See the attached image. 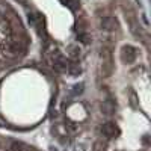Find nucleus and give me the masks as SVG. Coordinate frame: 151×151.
<instances>
[{"mask_svg":"<svg viewBox=\"0 0 151 151\" xmlns=\"http://www.w3.org/2000/svg\"><path fill=\"white\" fill-rule=\"evenodd\" d=\"M101 130H103V133L106 134V136H109V137H112V136H115V134H118V127L113 122H106L103 127H101Z\"/></svg>","mask_w":151,"mask_h":151,"instance_id":"obj_1","label":"nucleus"},{"mask_svg":"<svg viewBox=\"0 0 151 151\" xmlns=\"http://www.w3.org/2000/svg\"><path fill=\"white\" fill-rule=\"evenodd\" d=\"M100 23H101V27L106 29V30H113L116 27V20L112 18V17H103Z\"/></svg>","mask_w":151,"mask_h":151,"instance_id":"obj_2","label":"nucleus"},{"mask_svg":"<svg viewBox=\"0 0 151 151\" xmlns=\"http://www.w3.org/2000/svg\"><path fill=\"white\" fill-rule=\"evenodd\" d=\"M136 48L132 47V45H127V47H124V59L127 60V62H133L136 59Z\"/></svg>","mask_w":151,"mask_h":151,"instance_id":"obj_3","label":"nucleus"},{"mask_svg":"<svg viewBox=\"0 0 151 151\" xmlns=\"http://www.w3.org/2000/svg\"><path fill=\"white\" fill-rule=\"evenodd\" d=\"M101 109H103V112L104 113H107V115H110V113L115 110V104H113L110 100H106V101L101 104Z\"/></svg>","mask_w":151,"mask_h":151,"instance_id":"obj_4","label":"nucleus"},{"mask_svg":"<svg viewBox=\"0 0 151 151\" xmlns=\"http://www.w3.org/2000/svg\"><path fill=\"white\" fill-rule=\"evenodd\" d=\"M60 2L64 5H67L71 11H76L79 8V0H60Z\"/></svg>","mask_w":151,"mask_h":151,"instance_id":"obj_5","label":"nucleus"},{"mask_svg":"<svg viewBox=\"0 0 151 151\" xmlns=\"http://www.w3.org/2000/svg\"><path fill=\"white\" fill-rule=\"evenodd\" d=\"M83 92V83H79V85H74L73 89H71V95H79Z\"/></svg>","mask_w":151,"mask_h":151,"instance_id":"obj_6","label":"nucleus"},{"mask_svg":"<svg viewBox=\"0 0 151 151\" xmlns=\"http://www.w3.org/2000/svg\"><path fill=\"white\" fill-rule=\"evenodd\" d=\"M79 53H80V50H79L77 47H74V45H71V47H70V55H71L73 58L79 56Z\"/></svg>","mask_w":151,"mask_h":151,"instance_id":"obj_7","label":"nucleus"},{"mask_svg":"<svg viewBox=\"0 0 151 151\" xmlns=\"http://www.w3.org/2000/svg\"><path fill=\"white\" fill-rule=\"evenodd\" d=\"M8 151H14V150H8Z\"/></svg>","mask_w":151,"mask_h":151,"instance_id":"obj_8","label":"nucleus"}]
</instances>
